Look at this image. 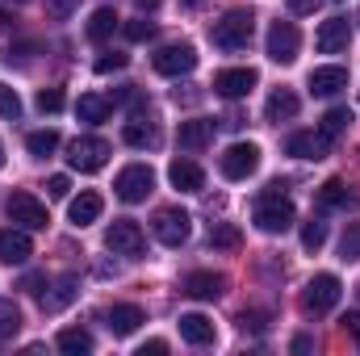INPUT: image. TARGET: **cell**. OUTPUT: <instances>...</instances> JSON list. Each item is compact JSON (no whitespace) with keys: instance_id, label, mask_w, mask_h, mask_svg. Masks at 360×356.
<instances>
[{"instance_id":"obj_1","label":"cell","mask_w":360,"mask_h":356,"mask_svg":"<svg viewBox=\"0 0 360 356\" xmlns=\"http://www.w3.org/2000/svg\"><path fill=\"white\" fill-rule=\"evenodd\" d=\"M252 218H256V227H260L264 235H285V231L293 227L297 210H293V201L281 193V184H272V189H264V193L256 197V210H252Z\"/></svg>"},{"instance_id":"obj_2","label":"cell","mask_w":360,"mask_h":356,"mask_svg":"<svg viewBox=\"0 0 360 356\" xmlns=\"http://www.w3.org/2000/svg\"><path fill=\"white\" fill-rule=\"evenodd\" d=\"M252 34H256L252 8H231V13H226L222 21H214V30H210L214 46H222V51H248V46H252Z\"/></svg>"},{"instance_id":"obj_3","label":"cell","mask_w":360,"mask_h":356,"mask_svg":"<svg viewBox=\"0 0 360 356\" xmlns=\"http://www.w3.org/2000/svg\"><path fill=\"white\" fill-rule=\"evenodd\" d=\"M340 293H344L340 276H335V272H319V276H310V281H306V289H302V310L319 319V314L335 310Z\"/></svg>"},{"instance_id":"obj_4","label":"cell","mask_w":360,"mask_h":356,"mask_svg":"<svg viewBox=\"0 0 360 356\" xmlns=\"http://www.w3.org/2000/svg\"><path fill=\"white\" fill-rule=\"evenodd\" d=\"M4 214H8V222L21 227V231H46V222H51L46 205H42L34 193H13V197L4 201Z\"/></svg>"},{"instance_id":"obj_5","label":"cell","mask_w":360,"mask_h":356,"mask_svg":"<svg viewBox=\"0 0 360 356\" xmlns=\"http://www.w3.org/2000/svg\"><path fill=\"white\" fill-rule=\"evenodd\" d=\"M151 189H155V172H151L147 164H130V168H122L117 180H113V193H117L126 205L147 201V197H151Z\"/></svg>"},{"instance_id":"obj_6","label":"cell","mask_w":360,"mask_h":356,"mask_svg":"<svg viewBox=\"0 0 360 356\" xmlns=\"http://www.w3.org/2000/svg\"><path fill=\"white\" fill-rule=\"evenodd\" d=\"M151 231H155V239H160L164 248H180V243L193 235V218H188L180 205H168V210H160V214L151 218Z\"/></svg>"},{"instance_id":"obj_7","label":"cell","mask_w":360,"mask_h":356,"mask_svg":"<svg viewBox=\"0 0 360 356\" xmlns=\"http://www.w3.org/2000/svg\"><path fill=\"white\" fill-rule=\"evenodd\" d=\"M68 164H72L76 172H101V168L109 164V143L96 139V134L76 139V143L68 147Z\"/></svg>"},{"instance_id":"obj_8","label":"cell","mask_w":360,"mask_h":356,"mask_svg":"<svg viewBox=\"0 0 360 356\" xmlns=\"http://www.w3.org/2000/svg\"><path fill=\"white\" fill-rule=\"evenodd\" d=\"M218 168H222L226 180H248L260 168V147H256V143H231V147L222 151Z\"/></svg>"},{"instance_id":"obj_9","label":"cell","mask_w":360,"mask_h":356,"mask_svg":"<svg viewBox=\"0 0 360 356\" xmlns=\"http://www.w3.org/2000/svg\"><path fill=\"white\" fill-rule=\"evenodd\" d=\"M264 51H269L272 63H293L297 51H302V34H297V25H293V21H272Z\"/></svg>"},{"instance_id":"obj_10","label":"cell","mask_w":360,"mask_h":356,"mask_svg":"<svg viewBox=\"0 0 360 356\" xmlns=\"http://www.w3.org/2000/svg\"><path fill=\"white\" fill-rule=\"evenodd\" d=\"M105 248H109L113 256H143V227L130 222V218L109 222V231H105Z\"/></svg>"},{"instance_id":"obj_11","label":"cell","mask_w":360,"mask_h":356,"mask_svg":"<svg viewBox=\"0 0 360 356\" xmlns=\"http://www.w3.org/2000/svg\"><path fill=\"white\" fill-rule=\"evenodd\" d=\"M151 63H155L160 76H188V72L197 68V51H193L188 42H176V46H164Z\"/></svg>"},{"instance_id":"obj_12","label":"cell","mask_w":360,"mask_h":356,"mask_svg":"<svg viewBox=\"0 0 360 356\" xmlns=\"http://www.w3.org/2000/svg\"><path fill=\"white\" fill-rule=\"evenodd\" d=\"M256 84H260V76H256L252 68H226V72H218V76H214V92H218V96H226V101L248 96Z\"/></svg>"},{"instance_id":"obj_13","label":"cell","mask_w":360,"mask_h":356,"mask_svg":"<svg viewBox=\"0 0 360 356\" xmlns=\"http://www.w3.org/2000/svg\"><path fill=\"white\" fill-rule=\"evenodd\" d=\"M348 42H352V25H348V17H331V21H323L319 34H314V46H319L323 55H340V51H348Z\"/></svg>"},{"instance_id":"obj_14","label":"cell","mask_w":360,"mask_h":356,"mask_svg":"<svg viewBox=\"0 0 360 356\" xmlns=\"http://www.w3.org/2000/svg\"><path fill=\"white\" fill-rule=\"evenodd\" d=\"M184 293L197 298V302H214L226 293V276L222 272H188L184 276Z\"/></svg>"},{"instance_id":"obj_15","label":"cell","mask_w":360,"mask_h":356,"mask_svg":"<svg viewBox=\"0 0 360 356\" xmlns=\"http://www.w3.org/2000/svg\"><path fill=\"white\" fill-rule=\"evenodd\" d=\"M30 256H34L30 231H21V227H8V231H0V260H4V265H25Z\"/></svg>"},{"instance_id":"obj_16","label":"cell","mask_w":360,"mask_h":356,"mask_svg":"<svg viewBox=\"0 0 360 356\" xmlns=\"http://www.w3.org/2000/svg\"><path fill=\"white\" fill-rule=\"evenodd\" d=\"M176 327H180V340H184V344H193V348H210V344L218 340L214 323H210L205 314H197V310H193V314H180Z\"/></svg>"},{"instance_id":"obj_17","label":"cell","mask_w":360,"mask_h":356,"mask_svg":"<svg viewBox=\"0 0 360 356\" xmlns=\"http://www.w3.org/2000/svg\"><path fill=\"white\" fill-rule=\"evenodd\" d=\"M285 151H289V155H297V160H323V155L331 151V143H327L319 130H297V134H289Z\"/></svg>"},{"instance_id":"obj_18","label":"cell","mask_w":360,"mask_h":356,"mask_svg":"<svg viewBox=\"0 0 360 356\" xmlns=\"http://www.w3.org/2000/svg\"><path fill=\"white\" fill-rule=\"evenodd\" d=\"M109 331L113 336H134L143 323H147V314H143V306H134V302H117V306H109Z\"/></svg>"},{"instance_id":"obj_19","label":"cell","mask_w":360,"mask_h":356,"mask_svg":"<svg viewBox=\"0 0 360 356\" xmlns=\"http://www.w3.org/2000/svg\"><path fill=\"white\" fill-rule=\"evenodd\" d=\"M210 139H214V122H205V117H193V122H180V130H176V143H180V151H205L210 147Z\"/></svg>"},{"instance_id":"obj_20","label":"cell","mask_w":360,"mask_h":356,"mask_svg":"<svg viewBox=\"0 0 360 356\" xmlns=\"http://www.w3.org/2000/svg\"><path fill=\"white\" fill-rule=\"evenodd\" d=\"M76 293H80V281H76L72 272H63V276L51 285V293H42V310H46V314H59V310H68V306L76 302Z\"/></svg>"},{"instance_id":"obj_21","label":"cell","mask_w":360,"mask_h":356,"mask_svg":"<svg viewBox=\"0 0 360 356\" xmlns=\"http://www.w3.org/2000/svg\"><path fill=\"white\" fill-rule=\"evenodd\" d=\"M348 89V68L331 63V68H314L310 72V92L314 96H335V92Z\"/></svg>"},{"instance_id":"obj_22","label":"cell","mask_w":360,"mask_h":356,"mask_svg":"<svg viewBox=\"0 0 360 356\" xmlns=\"http://www.w3.org/2000/svg\"><path fill=\"white\" fill-rule=\"evenodd\" d=\"M101 210H105V201H101V193H92V189H84L80 197L68 201V218H72V227H89V222H96Z\"/></svg>"},{"instance_id":"obj_23","label":"cell","mask_w":360,"mask_h":356,"mask_svg":"<svg viewBox=\"0 0 360 356\" xmlns=\"http://www.w3.org/2000/svg\"><path fill=\"white\" fill-rule=\"evenodd\" d=\"M297 109H302V101H297L293 89H272L269 101H264V117L269 122H289V117H297Z\"/></svg>"},{"instance_id":"obj_24","label":"cell","mask_w":360,"mask_h":356,"mask_svg":"<svg viewBox=\"0 0 360 356\" xmlns=\"http://www.w3.org/2000/svg\"><path fill=\"white\" fill-rule=\"evenodd\" d=\"M168 180H172V189H180V193H201V184H205V172H201L193 160H172V168H168Z\"/></svg>"},{"instance_id":"obj_25","label":"cell","mask_w":360,"mask_h":356,"mask_svg":"<svg viewBox=\"0 0 360 356\" xmlns=\"http://www.w3.org/2000/svg\"><path fill=\"white\" fill-rule=\"evenodd\" d=\"M352 201H356V197L348 193V184H344L340 177H331L323 189H319V210H348Z\"/></svg>"},{"instance_id":"obj_26","label":"cell","mask_w":360,"mask_h":356,"mask_svg":"<svg viewBox=\"0 0 360 356\" xmlns=\"http://www.w3.org/2000/svg\"><path fill=\"white\" fill-rule=\"evenodd\" d=\"M76 113H80V122H105L109 113H113V101L109 96H80L76 101Z\"/></svg>"},{"instance_id":"obj_27","label":"cell","mask_w":360,"mask_h":356,"mask_svg":"<svg viewBox=\"0 0 360 356\" xmlns=\"http://www.w3.org/2000/svg\"><path fill=\"white\" fill-rule=\"evenodd\" d=\"M59 352H68V356L92 352V336L84 331V327H68V331H59Z\"/></svg>"},{"instance_id":"obj_28","label":"cell","mask_w":360,"mask_h":356,"mask_svg":"<svg viewBox=\"0 0 360 356\" xmlns=\"http://www.w3.org/2000/svg\"><path fill=\"white\" fill-rule=\"evenodd\" d=\"M113 30H117V13H113L109 4H105V8H96V13L89 17V38H92V42H105Z\"/></svg>"},{"instance_id":"obj_29","label":"cell","mask_w":360,"mask_h":356,"mask_svg":"<svg viewBox=\"0 0 360 356\" xmlns=\"http://www.w3.org/2000/svg\"><path fill=\"white\" fill-rule=\"evenodd\" d=\"M210 248L239 252V248H243V235H239V227H231V222H218V227H210Z\"/></svg>"},{"instance_id":"obj_30","label":"cell","mask_w":360,"mask_h":356,"mask_svg":"<svg viewBox=\"0 0 360 356\" xmlns=\"http://www.w3.org/2000/svg\"><path fill=\"white\" fill-rule=\"evenodd\" d=\"M348 122H352V113H348V109L340 105V109H331V113H327V117L319 122V134H323L327 143H335V139H340V134L348 130Z\"/></svg>"},{"instance_id":"obj_31","label":"cell","mask_w":360,"mask_h":356,"mask_svg":"<svg viewBox=\"0 0 360 356\" xmlns=\"http://www.w3.org/2000/svg\"><path fill=\"white\" fill-rule=\"evenodd\" d=\"M25 147H30V155H38V160H46V155H55V147H59V130H34L30 139H25Z\"/></svg>"},{"instance_id":"obj_32","label":"cell","mask_w":360,"mask_h":356,"mask_svg":"<svg viewBox=\"0 0 360 356\" xmlns=\"http://www.w3.org/2000/svg\"><path fill=\"white\" fill-rule=\"evenodd\" d=\"M17 331H21V310H17V302L0 298V340L8 344V340H13Z\"/></svg>"},{"instance_id":"obj_33","label":"cell","mask_w":360,"mask_h":356,"mask_svg":"<svg viewBox=\"0 0 360 356\" xmlns=\"http://www.w3.org/2000/svg\"><path fill=\"white\" fill-rule=\"evenodd\" d=\"M122 139H126L130 147H155V130H151V126H143V122H126Z\"/></svg>"},{"instance_id":"obj_34","label":"cell","mask_w":360,"mask_h":356,"mask_svg":"<svg viewBox=\"0 0 360 356\" xmlns=\"http://www.w3.org/2000/svg\"><path fill=\"white\" fill-rule=\"evenodd\" d=\"M0 117H8V122L21 117V96H17V89H8L4 80H0Z\"/></svg>"},{"instance_id":"obj_35","label":"cell","mask_w":360,"mask_h":356,"mask_svg":"<svg viewBox=\"0 0 360 356\" xmlns=\"http://www.w3.org/2000/svg\"><path fill=\"white\" fill-rule=\"evenodd\" d=\"M122 34H126L130 42H147V38H155V21L134 17V21H126V25H122Z\"/></svg>"},{"instance_id":"obj_36","label":"cell","mask_w":360,"mask_h":356,"mask_svg":"<svg viewBox=\"0 0 360 356\" xmlns=\"http://www.w3.org/2000/svg\"><path fill=\"white\" fill-rule=\"evenodd\" d=\"M323 243H327V222H306L302 227V248L306 252H319Z\"/></svg>"},{"instance_id":"obj_37","label":"cell","mask_w":360,"mask_h":356,"mask_svg":"<svg viewBox=\"0 0 360 356\" xmlns=\"http://www.w3.org/2000/svg\"><path fill=\"white\" fill-rule=\"evenodd\" d=\"M340 256L344 260H360V222H348V231L340 239Z\"/></svg>"},{"instance_id":"obj_38","label":"cell","mask_w":360,"mask_h":356,"mask_svg":"<svg viewBox=\"0 0 360 356\" xmlns=\"http://www.w3.org/2000/svg\"><path fill=\"white\" fill-rule=\"evenodd\" d=\"M63 105H68L63 89H42V92H38V109H42V113H59Z\"/></svg>"},{"instance_id":"obj_39","label":"cell","mask_w":360,"mask_h":356,"mask_svg":"<svg viewBox=\"0 0 360 356\" xmlns=\"http://www.w3.org/2000/svg\"><path fill=\"white\" fill-rule=\"evenodd\" d=\"M68 193H72V180L63 177V172H59V177H51V180H46V197H55V201H63Z\"/></svg>"},{"instance_id":"obj_40","label":"cell","mask_w":360,"mask_h":356,"mask_svg":"<svg viewBox=\"0 0 360 356\" xmlns=\"http://www.w3.org/2000/svg\"><path fill=\"white\" fill-rule=\"evenodd\" d=\"M72 8H76V0H46V13H51L55 21H68Z\"/></svg>"},{"instance_id":"obj_41","label":"cell","mask_w":360,"mask_h":356,"mask_svg":"<svg viewBox=\"0 0 360 356\" xmlns=\"http://www.w3.org/2000/svg\"><path fill=\"white\" fill-rule=\"evenodd\" d=\"M122 68H126V55H105V59H96V72H101V76L122 72Z\"/></svg>"},{"instance_id":"obj_42","label":"cell","mask_w":360,"mask_h":356,"mask_svg":"<svg viewBox=\"0 0 360 356\" xmlns=\"http://www.w3.org/2000/svg\"><path fill=\"white\" fill-rule=\"evenodd\" d=\"M264 319H269V314H260V310H243V314H239V327H243V331H248V327H252V331H264Z\"/></svg>"},{"instance_id":"obj_43","label":"cell","mask_w":360,"mask_h":356,"mask_svg":"<svg viewBox=\"0 0 360 356\" xmlns=\"http://www.w3.org/2000/svg\"><path fill=\"white\" fill-rule=\"evenodd\" d=\"M168 352V340H147V344H139V356H164Z\"/></svg>"},{"instance_id":"obj_44","label":"cell","mask_w":360,"mask_h":356,"mask_svg":"<svg viewBox=\"0 0 360 356\" xmlns=\"http://www.w3.org/2000/svg\"><path fill=\"white\" fill-rule=\"evenodd\" d=\"M344 331L360 344V310H348V314H344Z\"/></svg>"},{"instance_id":"obj_45","label":"cell","mask_w":360,"mask_h":356,"mask_svg":"<svg viewBox=\"0 0 360 356\" xmlns=\"http://www.w3.org/2000/svg\"><path fill=\"white\" fill-rule=\"evenodd\" d=\"M289 4V13H314L319 8V0H285Z\"/></svg>"},{"instance_id":"obj_46","label":"cell","mask_w":360,"mask_h":356,"mask_svg":"<svg viewBox=\"0 0 360 356\" xmlns=\"http://www.w3.org/2000/svg\"><path fill=\"white\" fill-rule=\"evenodd\" d=\"M21 285H25V289H30V293H38V285H46V276H42V272H30V276H25V281H21Z\"/></svg>"},{"instance_id":"obj_47","label":"cell","mask_w":360,"mask_h":356,"mask_svg":"<svg viewBox=\"0 0 360 356\" xmlns=\"http://www.w3.org/2000/svg\"><path fill=\"white\" fill-rule=\"evenodd\" d=\"M310 348H314V340H310V336H297V340H293V352H310Z\"/></svg>"},{"instance_id":"obj_48","label":"cell","mask_w":360,"mask_h":356,"mask_svg":"<svg viewBox=\"0 0 360 356\" xmlns=\"http://www.w3.org/2000/svg\"><path fill=\"white\" fill-rule=\"evenodd\" d=\"M134 4H139L143 13H151V8H160V0H134Z\"/></svg>"},{"instance_id":"obj_49","label":"cell","mask_w":360,"mask_h":356,"mask_svg":"<svg viewBox=\"0 0 360 356\" xmlns=\"http://www.w3.org/2000/svg\"><path fill=\"white\" fill-rule=\"evenodd\" d=\"M0 25H4V30L13 25V13H8V8H0Z\"/></svg>"},{"instance_id":"obj_50","label":"cell","mask_w":360,"mask_h":356,"mask_svg":"<svg viewBox=\"0 0 360 356\" xmlns=\"http://www.w3.org/2000/svg\"><path fill=\"white\" fill-rule=\"evenodd\" d=\"M184 4H188V8H197V4H201V0H184Z\"/></svg>"},{"instance_id":"obj_51","label":"cell","mask_w":360,"mask_h":356,"mask_svg":"<svg viewBox=\"0 0 360 356\" xmlns=\"http://www.w3.org/2000/svg\"><path fill=\"white\" fill-rule=\"evenodd\" d=\"M0 168H4V147H0Z\"/></svg>"},{"instance_id":"obj_52","label":"cell","mask_w":360,"mask_h":356,"mask_svg":"<svg viewBox=\"0 0 360 356\" xmlns=\"http://www.w3.org/2000/svg\"><path fill=\"white\" fill-rule=\"evenodd\" d=\"M356 298H360V285H356Z\"/></svg>"},{"instance_id":"obj_53","label":"cell","mask_w":360,"mask_h":356,"mask_svg":"<svg viewBox=\"0 0 360 356\" xmlns=\"http://www.w3.org/2000/svg\"><path fill=\"white\" fill-rule=\"evenodd\" d=\"M17 4H21V0H17Z\"/></svg>"},{"instance_id":"obj_54","label":"cell","mask_w":360,"mask_h":356,"mask_svg":"<svg viewBox=\"0 0 360 356\" xmlns=\"http://www.w3.org/2000/svg\"><path fill=\"white\" fill-rule=\"evenodd\" d=\"M356 21H360V17H356Z\"/></svg>"}]
</instances>
